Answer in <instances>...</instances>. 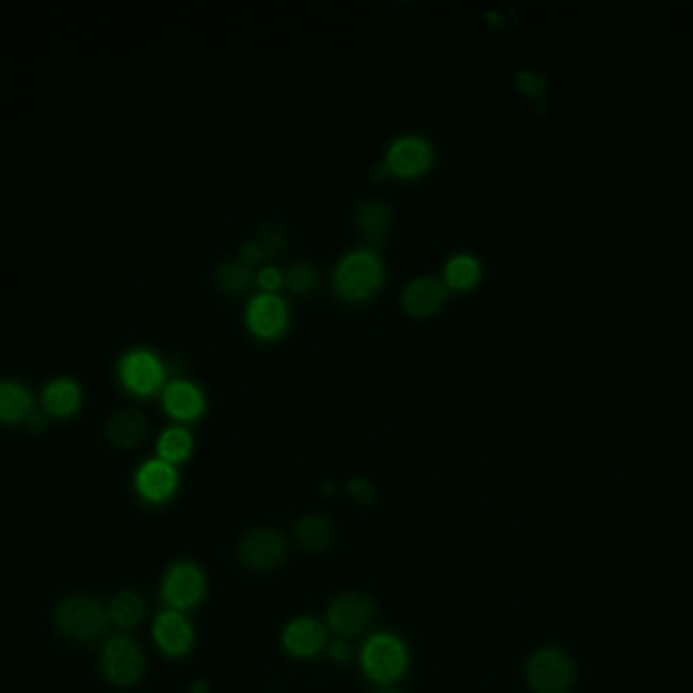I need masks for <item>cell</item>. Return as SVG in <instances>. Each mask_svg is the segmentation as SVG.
<instances>
[{"label":"cell","instance_id":"cell-28","mask_svg":"<svg viewBox=\"0 0 693 693\" xmlns=\"http://www.w3.org/2000/svg\"><path fill=\"white\" fill-rule=\"evenodd\" d=\"M350 497L354 498L359 505H372L377 500V490L364 478H352L348 485Z\"/></svg>","mask_w":693,"mask_h":693},{"label":"cell","instance_id":"cell-14","mask_svg":"<svg viewBox=\"0 0 693 693\" xmlns=\"http://www.w3.org/2000/svg\"><path fill=\"white\" fill-rule=\"evenodd\" d=\"M328 643V631L324 624L315 618H297L287 624L283 633V645L293 657H315L322 653Z\"/></svg>","mask_w":693,"mask_h":693},{"label":"cell","instance_id":"cell-25","mask_svg":"<svg viewBox=\"0 0 693 693\" xmlns=\"http://www.w3.org/2000/svg\"><path fill=\"white\" fill-rule=\"evenodd\" d=\"M216 281H218L219 287H224L226 291L236 293V291L246 290L248 283H251V269L244 263L243 258L222 263L216 269Z\"/></svg>","mask_w":693,"mask_h":693},{"label":"cell","instance_id":"cell-8","mask_svg":"<svg viewBox=\"0 0 693 693\" xmlns=\"http://www.w3.org/2000/svg\"><path fill=\"white\" fill-rule=\"evenodd\" d=\"M287 557V541L285 537L273 529H253L246 533L243 541L238 544V559L244 566L255 569H269V567L283 564Z\"/></svg>","mask_w":693,"mask_h":693},{"label":"cell","instance_id":"cell-18","mask_svg":"<svg viewBox=\"0 0 693 693\" xmlns=\"http://www.w3.org/2000/svg\"><path fill=\"white\" fill-rule=\"evenodd\" d=\"M334 535L332 520L322 517V515H308L295 527L297 544L310 554H318V552L328 549L330 545L334 544Z\"/></svg>","mask_w":693,"mask_h":693},{"label":"cell","instance_id":"cell-19","mask_svg":"<svg viewBox=\"0 0 693 693\" xmlns=\"http://www.w3.org/2000/svg\"><path fill=\"white\" fill-rule=\"evenodd\" d=\"M80 389L71 379H56L43 389V404L51 416H71L80 404Z\"/></svg>","mask_w":693,"mask_h":693},{"label":"cell","instance_id":"cell-9","mask_svg":"<svg viewBox=\"0 0 693 693\" xmlns=\"http://www.w3.org/2000/svg\"><path fill=\"white\" fill-rule=\"evenodd\" d=\"M118 372L133 393H153L163 381V364L149 350L127 352L118 362Z\"/></svg>","mask_w":693,"mask_h":693},{"label":"cell","instance_id":"cell-30","mask_svg":"<svg viewBox=\"0 0 693 693\" xmlns=\"http://www.w3.org/2000/svg\"><path fill=\"white\" fill-rule=\"evenodd\" d=\"M256 277H258L261 287H265L266 291H273L281 283L283 275H281L277 266H265V269H261V273Z\"/></svg>","mask_w":693,"mask_h":693},{"label":"cell","instance_id":"cell-13","mask_svg":"<svg viewBox=\"0 0 693 693\" xmlns=\"http://www.w3.org/2000/svg\"><path fill=\"white\" fill-rule=\"evenodd\" d=\"M177 472L174 463L165 460H149L143 463L135 476L137 492L149 502H165L174 497L177 490Z\"/></svg>","mask_w":693,"mask_h":693},{"label":"cell","instance_id":"cell-31","mask_svg":"<svg viewBox=\"0 0 693 693\" xmlns=\"http://www.w3.org/2000/svg\"><path fill=\"white\" fill-rule=\"evenodd\" d=\"M263 255H265V253H263L261 244L255 243V241L244 243L243 248H241V258H243L246 265H253V263H256V261H258V258Z\"/></svg>","mask_w":693,"mask_h":693},{"label":"cell","instance_id":"cell-10","mask_svg":"<svg viewBox=\"0 0 693 693\" xmlns=\"http://www.w3.org/2000/svg\"><path fill=\"white\" fill-rule=\"evenodd\" d=\"M287 305L275 293H261L248 301L246 324L261 338H275L287 325Z\"/></svg>","mask_w":693,"mask_h":693},{"label":"cell","instance_id":"cell-21","mask_svg":"<svg viewBox=\"0 0 693 693\" xmlns=\"http://www.w3.org/2000/svg\"><path fill=\"white\" fill-rule=\"evenodd\" d=\"M354 218L370 241H381L391 226V212L377 199H364L357 206Z\"/></svg>","mask_w":693,"mask_h":693},{"label":"cell","instance_id":"cell-3","mask_svg":"<svg viewBox=\"0 0 693 693\" xmlns=\"http://www.w3.org/2000/svg\"><path fill=\"white\" fill-rule=\"evenodd\" d=\"M362 670L372 682L393 683L403 675L409 663V655L403 643L393 635L370 636L360 653Z\"/></svg>","mask_w":693,"mask_h":693},{"label":"cell","instance_id":"cell-11","mask_svg":"<svg viewBox=\"0 0 693 693\" xmlns=\"http://www.w3.org/2000/svg\"><path fill=\"white\" fill-rule=\"evenodd\" d=\"M433 153L426 139L407 135L401 139L394 140L387 153V165L393 169L394 174L411 177V175L423 174L431 165Z\"/></svg>","mask_w":693,"mask_h":693},{"label":"cell","instance_id":"cell-20","mask_svg":"<svg viewBox=\"0 0 693 693\" xmlns=\"http://www.w3.org/2000/svg\"><path fill=\"white\" fill-rule=\"evenodd\" d=\"M31 407H33V397L23 384L12 381L0 382V419L4 423L19 421L25 416H29Z\"/></svg>","mask_w":693,"mask_h":693},{"label":"cell","instance_id":"cell-16","mask_svg":"<svg viewBox=\"0 0 693 693\" xmlns=\"http://www.w3.org/2000/svg\"><path fill=\"white\" fill-rule=\"evenodd\" d=\"M163 407L175 419H196L204 411V394L196 384L177 379L165 384Z\"/></svg>","mask_w":693,"mask_h":693},{"label":"cell","instance_id":"cell-24","mask_svg":"<svg viewBox=\"0 0 693 693\" xmlns=\"http://www.w3.org/2000/svg\"><path fill=\"white\" fill-rule=\"evenodd\" d=\"M162 460L169 463L184 462L192 451V436L184 428L165 429L157 443Z\"/></svg>","mask_w":693,"mask_h":693},{"label":"cell","instance_id":"cell-22","mask_svg":"<svg viewBox=\"0 0 693 693\" xmlns=\"http://www.w3.org/2000/svg\"><path fill=\"white\" fill-rule=\"evenodd\" d=\"M108 614H110V621L116 626L135 628L145 618V601L140 598L137 592L125 589L113 598L110 606H108Z\"/></svg>","mask_w":693,"mask_h":693},{"label":"cell","instance_id":"cell-27","mask_svg":"<svg viewBox=\"0 0 693 693\" xmlns=\"http://www.w3.org/2000/svg\"><path fill=\"white\" fill-rule=\"evenodd\" d=\"M515 86H517L519 92L541 98L545 90H547V80H545L544 76H537L535 71L523 70L517 74Z\"/></svg>","mask_w":693,"mask_h":693},{"label":"cell","instance_id":"cell-2","mask_svg":"<svg viewBox=\"0 0 693 693\" xmlns=\"http://www.w3.org/2000/svg\"><path fill=\"white\" fill-rule=\"evenodd\" d=\"M110 614L106 613L103 604L86 598V596H71L58 604L53 621L59 628V633H64L76 641H92L98 638L108 626Z\"/></svg>","mask_w":693,"mask_h":693},{"label":"cell","instance_id":"cell-32","mask_svg":"<svg viewBox=\"0 0 693 693\" xmlns=\"http://www.w3.org/2000/svg\"><path fill=\"white\" fill-rule=\"evenodd\" d=\"M350 653H352L350 645L342 643V641H338L330 647V657L334 658V661H340V663H346L348 658H350Z\"/></svg>","mask_w":693,"mask_h":693},{"label":"cell","instance_id":"cell-17","mask_svg":"<svg viewBox=\"0 0 693 693\" xmlns=\"http://www.w3.org/2000/svg\"><path fill=\"white\" fill-rule=\"evenodd\" d=\"M147 433V419L137 409L118 411L106 421V438L120 448H133Z\"/></svg>","mask_w":693,"mask_h":693},{"label":"cell","instance_id":"cell-15","mask_svg":"<svg viewBox=\"0 0 693 693\" xmlns=\"http://www.w3.org/2000/svg\"><path fill=\"white\" fill-rule=\"evenodd\" d=\"M446 300V287L436 277H417L403 290V308L413 315H429Z\"/></svg>","mask_w":693,"mask_h":693},{"label":"cell","instance_id":"cell-1","mask_svg":"<svg viewBox=\"0 0 693 693\" xmlns=\"http://www.w3.org/2000/svg\"><path fill=\"white\" fill-rule=\"evenodd\" d=\"M382 263L372 251H352L334 269V287L344 300H362L382 281Z\"/></svg>","mask_w":693,"mask_h":693},{"label":"cell","instance_id":"cell-6","mask_svg":"<svg viewBox=\"0 0 693 693\" xmlns=\"http://www.w3.org/2000/svg\"><path fill=\"white\" fill-rule=\"evenodd\" d=\"M206 594L204 572L196 564H175L163 579L162 596L174 611L194 608Z\"/></svg>","mask_w":693,"mask_h":693},{"label":"cell","instance_id":"cell-5","mask_svg":"<svg viewBox=\"0 0 693 693\" xmlns=\"http://www.w3.org/2000/svg\"><path fill=\"white\" fill-rule=\"evenodd\" d=\"M527 680L537 693H567L574 683V665L564 653L547 648L531 658Z\"/></svg>","mask_w":693,"mask_h":693},{"label":"cell","instance_id":"cell-12","mask_svg":"<svg viewBox=\"0 0 693 693\" xmlns=\"http://www.w3.org/2000/svg\"><path fill=\"white\" fill-rule=\"evenodd\" d=\"M153 636L163 653L172 657H182L194 647V628L184 614L167 611L155 618Z\"/></svg>","mask_w":693,"mask_h":693},{"label":"cell","instance_id":"cell-34","mask_svg":"<svg viewBox=\"0 0 693 693\" xmlns=\"http://www.w3.org/2000/svg\"><path fill=\"white\" fill-rule=\"evenodd\" d=\"M43 426H46L43 417L37 416V413H33V416L29 417V429H33V431H37V429H43Z\"/></svg>","mask_w":693,"mask_h":693},{"label":"cell","instance_id":"cell-4","mask_svg":"<svg viewBox=\"0 0 693 693\" xmlns=\"http://www.w3.org/2000/svg\"><path fill=\"white\" fill-rule=\"evenodd\" d=\"M103 670L116 685H135L147 670V661L135 641L127 636L110 638L103 651Z\"/></svg>","mask_w":693,"mask_h":693},{"label":"cell","instance_id":"cell-33","mask_svg":"<svg viewBox=\"0 0 693 693\" xmlns=\"http://www.w3.org/2000/svg\"><path fill=\"white\" fill-rule=\"evenodd\" d=\"M389 172H391V167H389V165H387V162H384V163H374V167H372V169H370V175H372V177H374V179H382V177H384V175L389 174Z\"/></svg>","mask_w":693,"mask_h":693},{"label":"cell","instance_id":"cell-29","mask_svg":"<svg viewBox=\"0 0 693 693\" xmlns=\"http://www.w3.org/2000/svg\"><path fill=\"white\" fill-rule=\"evenodd\" d=\"M283 243H285V236L279 228H266V231L258 232V244L266 255H275Z\"/></svg>","mask_w":693,"mask_h":693},{"label":"cell","instance_id":"cell-23","mask_svg":"<svg viewBox=\"0 0 693 693\" xmlns=\"http://www.w3.org/2000/svg\"><path fill=\"white\" fill-rule=\"evenodd\" d=\"M446 281L453 290H470L480 281V265L475 256L456 255L446 263Z\"/></svg>","mask_w":693,"mask_h":693},{"label":"cell","instance_id":"cell-26","mask_svg":"<svg viewBox=\"0 0 693 693\" xmlns=\"http://www.w3.org/2000/svg\"><path fill=\"white\" fill-rule=\"evenodd\" d=\"M285 281H287V287L295 293H308L315 287L318 283V275L313 271L312 266L308 265H293L287 269L285 273Z\"/></svg>","mask_w":693,"mask_h":693},{"label":"cell","instance_id":"cell-7","mask_svg":"<svg viewBox=\"0 0 693 693\" xmlns=\"http://www.w3.org/2000/svg\"><path fill=\"white\" fill-rule=\"evenodd\" d=\"M374 613H377L374 602L370 601L367 594L348 592L332 602L328 611V623L340 635H359L369 628Z\"/></svg>","mask_w":693,"mask_h":693}]
</instances>
